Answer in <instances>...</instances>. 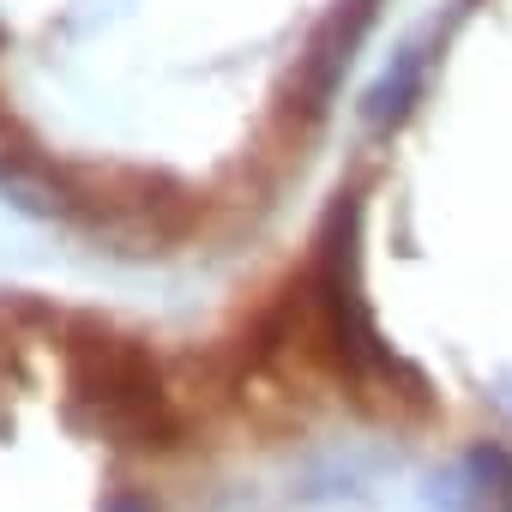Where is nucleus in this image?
<instances>
[{
    "label": "nucleus",
    "instance_id": "obj_1",
    "mask_svg": "<svg viewBox=\"0 0 512 512\" xmlns=\"http://www.w3.org/2000/svg\"><path fill=\"white\" fill-rule=\"evenodd\" d=\"M103 512H151V500H139V494H115V500H103Z\"/></svg>",
    "mask_w": 512,
    "mask_h": 512
}]
</instances>
